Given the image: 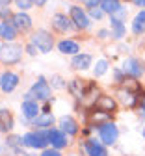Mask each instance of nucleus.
Instances as JSON below:
<instances>
[{"label": "nucleus", "instance_id": "f257e3e1", "mask_svg": "<svg viewBox=\"0 0 145 156\" xmlns=\"http://www.w3.org/2000/svg\"><path fill=\"white\" fill-rule=\"evenodd\" d=\"M50 95H52V89L49 86V82L45 80L43 76L37 78V82L30 87V91L26 93V101H50Z\"/></svg>", "mask_w": 145, "mask_h": 156}, {"label": "nucleus", "instance_id": "f03ea898", "mask_svg": "<svg viewBox=\"0 0 145 156\" xmlns=\"http://www.w3.org/2000/svg\"><path fill=\"white\" fill-rule=\"evenodd\" d=\"M20 58H23V47L15 45V43H6L0 47V62L6 65H13L19 63Z\"/></svg>", "mask_w": 145, "mask_h": 156}, {"label": "nucleus", "instance_id": "7ed1b4c3", "mask_svg": "<svg viewBox=\"0 0 145 156\" xmlns=\"http://www.w3.org/2000/svg\"><path fill=\"white\" fill-rule=\"evenodd\" d=\"M32 45H35L41 54H49L54 47V37L47 30H37L32 35Z\"/></svg>", "mask_w": 145, "mask_h": 156}, {"label": "nucleus", "instance_id": "20e7f679", "mask_svg": "<svg viewBox=\"0 0 145 156\" xmlns=\"http://www.w3.org/2000/svg\"><path fill=\"white\" fill-rule=\"evenodd\" d=\"M23 145L32 149H45L49 145V130L43 132H28L23 136Z\"/></svg>", "mask_w": 145, "mask_h": 156}, {"label": "nucleus", "instance_id": "39448f33", "mask_svg": "<svg viewBox=\"0 0 145 156\" xmlns=\"http://www.w3.org/2000/svg\"><path fill=\"white\" fill-rule=\"evenodd\" d=\"M99 138L104 145H114L119 138V130L114 123H104L99 126Z\"/></svg>", "mask_w": 145, "mask_h": 156}, {"label": "nucleus", "instance_id": "423d86ee", "mask_svg": "<svg viewBox=\"0 0 145 156\" xmlns=\"http://www.w3.org/2000/svg\"><path fill=\"white\" fill-rule=\"evenodd\" d=\"M69 19L73 21V24H74L76 28H80V30L89 28V17H88V13L82 9L80 6H71V9H69Z\"/></svg>", "mask_w": 145, "mask_h": 156}, {"label": "nucleus", "instance_id": "0eeeda50", "mask_svg": "<svg viewBox=\"0 0 145 156\" xmlns=\"http://www.w3.org/2000/svg\"><path fill=\"white\" fill-rule=\"evenodd\" d=\"M123 73L130 74L134 78H140V76H143V63L138 58H127V60L123 62Z\"/></svg>", "mask_w": 145, "mask_h": 156}, {"label": "nucleus", "instance_id": "6e6552de", "mask_svg": "<svg viewBox=\"0 0 145 156\" xmlns=\"http://www.w3.org/2000/svg\"><path fill=\"white\" fill-rule=\"evenodd\" d=\"M19 86V76L11 71H6L2 76H0V89L4 93H11L15 87Z\"/></svg>", "mask_w": 145, "mask_h": 156}, {"label": "nucleus", "instance_id": "1a4fd4ad", "mask_svg": "<svg viewBox=\"0 0 145 156\" xmlns=\"http://www.w3.org/2000/svg\"><path fill=\"white\" fill-rule=\"evenodd\" d=\"M49 143L54 147V149H63V147H67V136H65V132H61V130H58V128H50L49 130Z\"/></svg>", "mask_w": 145, "mask_h": 156}, {"label": "nucleus", "instance_id": "9d476101", "mask_svg": "<svg viewBox=\"0 0 145 156\" xmlns=\"http://www.w3.org/2000/svg\"><path fill=\"white\" fill-rule=\"evenodd\" d=\"M11 24H13L17 30H20V32H26V30L32 28V19H30V15H26L24 11H19V13H15V15L11 17Z\"/></svg>", "mask_w": 145, "mask_h": 156}, {"label": "nucleus", "instance_id": "9b49d317", "mask_svg": "<svg viewBox=\"0 0 145 156\" xmlns=\"http://www.w3.org/2000/svg\"><path fill=\"white\" fill-rule=\"evenodd\" d=\"M52 26H54V30L65 34V32H69L73 28V21L67 19V15H63V13H56L52 17Z\"/></svg>", "mask_w": 145, "mask_h": 156}, {"label": "nucleus", "instance_id": "f8f14e48", "mask_svg": "<svg viewBox=\"0 0 145 156\" xmlns=\"http://www.w3.org/2000/svg\"><path fill=\"white\" fill-rule=\"evenodd\" d=\"M95 110L97 112H102V113H110L115 110V99L114 97H99L95 101Z\"/></svg>", "mask_w": 145, "mask_h": 156}, {"label": "nucleus", "instance_id": "ddd939ff", "mask_svg": "<svg viewBox=\"0 0 145 156\" xmlns=\"http://www.w3.org/2000/svg\"><path fill=\"white\" fill-rule=\"evenodd\" d=\"M20 112H23V115L26 117V119H30V121L37 119V117L41 115V113H39V112H41V110H39V104H37L35 101H24Z\"/></svg>", "mask_w": 145, "mask_h": 156}, {"label": "nucleus", "instance_id": "4468645a", "mask_svg": "<svg viewBox=\"0 0 145 156\" xmlns=\"http://www.w3.org/2000/svg\"><path fill=\"white\" fill-rule=\"evenodd\" d=\"M86 152H88V156H108L106 147L97 140H88L86 141Z\"/></svg>", "mask_w": 145, "mask_h": 156}, {"label": "nucleus", "instance_id": "2eb2a0df", "mask_svg": "<svg viewBox=\"0 0 145 156\" xmlns=\"http://www.w3.org/2000/svg\"><path fill=\"white\" fill-rule=\"evenodd\" d=\"M91 63H93V58L89 54H76L71 62L73 69H76V71H86L91 67Z\"/></svg>", "mask_w": 145, "mask_h": 156}, {"label": "nucleus", "instance_id": "dca6fc26", "mask_svg": "<svg viewBox=\"0 0 145 156\" xmlns=\"http://www.w3.org/2000/svg\"><path fill=\"white\" fill-rule=\"evenodd\" d=\"M60 130L65 132V134H69V136H74L78 132V123L73 119L71 115H63L60 119Z\"/></svg>", "mask_w": 145, "mask_h": 156}, {"label": "nucleus", "instance_id": "f3484780", "mask_svg": "<svg viewBox=\"0 0 145 156\" xmlns=\"http://www.w3.org/2000/svg\"><path fill=\"white\" fill-rule=\"evenodd\" d=\"M13 115L9 113V110H6V108H0V132H9L11 128H13Z\"/></svg>", "mask_w": 145, "mask_h": 156}, {"label": "nucleus", "instance_id": "a211bd4d", "mask_svg": "<svg viewBox=\"0 0 145 156\" xmlns=\"http://www.w3.org/2000/svg\"><path fill=\"white\" fill-rule=\"evenodd\" d=\"M17 37V28L11 24V23H0V39H4V41H13Z\"/></svg>", "mask_w": 145, "mask_h": 156}, {"label": "nucleus", "instance_id": "6ab92c4d", "mask_svg": "<svg viewBox=\"0 0 145 156\" xmlns=\"http://www.w3.org/2000/svg\"><path fill=\"white\" fill-rule=\"evenodd\" d=\"M58 50H60L61 54H73V56H76V54L80 52V47H78L76 41H71V39H63V41H60V43H58Z\"/></svg>", "mask_w": 145, "mask_h": 156}, {"label": "nucleus", "instance_id": "aec40b11", "mask_svg": "<svg viewBox=\"0 0 145 156\" xmlns=\"http://www.w3.org/2000/svg\"><path fill=\"white\" fill-rule=\"evenodd\" d=\"M117 99H119V102L123 104V106H134V102H136V97H134V93L132 91H129V89H119L117 91Z\"/></svg>", "mask_w": 145, "mask_h": 156}, {"label": "nucleus", "instance_id": "412c9836", "mask_svg": "<svg viewBox=\"0 0 145 156\" xmlns=\"http://www.w3.org/2000/svg\"><path fill=\"white\" fill-rule=\"evenodd\" d=\"M100 8L104 13H110V15H115L119 9H121V2L119 0H102L100 2Z\"/></svg>", "mask_w": 145, "mask_h": 156}, {"label": "nucleus", "instance_id": "4be33fe9", "mask_svg": "<svg viewBox=\"0 0 145 156\" xmlns=\"http://www.w3.org/2000/svg\"><path fill=\"white\" fill-rule=\"evenodd\" d=\"M143 30H145V9L140 11V13L134 17V21H132V32H134L136 35H140Z\"/></svg>", "mask_w": 145, "mask_h": 156}, {"label": "nucleus", "instance_id": "5701e85b", "mask_svg": "<svg viewBox=\"0 0 145 156\" xmlns=\"http://www.w3.org/2000/svg\"><path fill=\"white\" fill-rule=\"evenodd\" d=\"M52 123H54V115L52 113H41L37 119H34V126H39V128L52 126Z\"/></svg>", "mask_w": 145, "mask_h": 156}, {"label": "nucleus", "instance_id": "b1692460", "mask_svg": "<svg viewBox=\"0 0 145 156\" xmlns=\"http://www.w3.org/2000/svg\"><path fill=\"white\" fill-rule=\"evenodd\" d=\"M123 35H125V24L112 15V37L114 39H121Z\"/></svg>", "mask_w": 145, "mask_h": 156}, {"label": "nucleus", "instance_id": "393cba45", "mask_svg": "<svg viewBox=\"0 0 145 156\" xmlns=\"http://www.w3.org/2000/svg\"><path fill=\"white\" fill-rule=\"evenodd\" d=\"M106 71H108V62L106 60H99L97 65H95V69H93V74L95 76H102Z\"/></svg>", "mask_w": 145, "mask_h": 156}, {"label": "nucleus", "instance_id": "a878e982", "mask_svg": "<svg viewBox=\"0 0 145 156\" xmlns=\"http://www.w3.org/2000/svg\"><path fill=\"white\" fill-rule=\"evenodd\" d=\"M15 4H17V8H20V11H26L32 6H35L34 0H15Z\"/></svg>", "mask_w": 145, "mask_h": 156}, {"label": "nucleus", "instance_id": "bb28decb", "mask_svg": "<svg viewBox=\"0 0 145 156\" xmlns=\"http://www.w3.org/2000/svg\"><path fill=\"white\" fill-rule=\"evenodd\" d=\"M89 15H91L93 19H97V21H100V19L104 17V11H102V8H91V9H89Z\"/></svg>", "mask_w": 145, "mask_h": 156}, {"label": "nucleus", "instance_id": "cd10ccee", "mask_svg": "<svg viewBox=\"0 0 145 156\" xmlns=\"http://www.w3.org/2000/svg\"><path fill=\"white\" fill-rule=\"evenodd\" d=\"M80 2L84 4V6H88V8L91 9V8H97V6H100V2H102V0H80Z\"/></svg>", "mask_w": 145, "mask_h": 156}, {"label": "nucleus", "instance_id": "c85d7f7f", "mask_svg": "<svg viewBox=\"0 0 145 156\" xmlns=\"http://www.w3.org/2000/svg\"><path fill=\"white\" fill-rule=\"evenodd\" d=\"M8 6H9V0H0V15L9 13V11H8Z\"/></svg>", "mask_w": 145, "mask_h": 156}, {"label": "nucleus", "instance_id": "c756f323", "mask_svg": "<svg viewBox=\"0 0 145 156\" xmlns=\"http://www.w3.org/2000/svg\"><path fill=\"white\" fill-rule=\"evenodd\" d=\"M97 37H100V39H108V37H112V32H108V30H99V32H97Z\"/></svg>", "mask_w": 145, "mask_h": 156}, {"label": "nucleus", "instance_id": "7c9ffc66", "mask_svg": "<svg viewBox=\"0 0 145 156\" xmlns=\"http://www.w3.org/2000/svg\"><path fill=\"white\" fill-rule=\"evenodd\" d=\"M52 82H54V87H60V89H61V87H65L63 80H61L60 76H54V78H52Z\"/></svg>", "mask_w": 145, "mask_h": 156}, {"label": "nucleus", "instance_id": "2f4dec72", "mask_svg": "<svg viewBox=\"0 0 145 156\" xmlns=\"http://www.w3.org/2000/svg\"><path fill=\"white\" fill-rule=\"evenodd\" d=\"M41 156H61L60 152H58V149H49V151H43V154H41Z\"/></svg>", "mask_w": 145, "mask_h": 156}, {"label": "nucleus", "instance_id": "473e14b6", "mask_svg": "<svg viewBox=\"0 0 145 156\" xmlns=\"http://www.w3.org/2000/svg\"><path fill=\"white\" fill-rule=\"evenodd\" d=\"M26 52H28V54H30V56H35V54H37V47H35V45H32V43H30V45H28V47H26Z\"/></svg>", "mask_w": 145, "mask_h": 156}, {"label": "nucleus", "instance_id": "72a5a7b5", "mask_svg": "<svg viewBox=\"0 0 145 156\" xmlns=\"http://www.w3.org/2000/svg\"><path fill=\"white\" fill-rule=\"evenodd\" d=\"M13 156H28V154H26V152H24L23 149H19V147H15V149H13Z\"/></svg>", "mask_w": 145, "mask_h": 156}, {"label": "nucleus", "instance_id": "f704fd0d", "mask_svg": "<svg viewBox=\"0 0 145 156\" xmlns=\"http://www.w3.org/2000/svg\"><path fill=\"white\" fill-rule=\"evenodd\" d=\"M47 2H49V0H34V4H35L37 8H43V6H45Z\"/></svg>", "mask_w": 145, "mask_h": 156}, {"label": "nucleus", "instance_id": "c9c22d12", "mask_svg": "<svg viewBox=\"0 0 145 156\" xmlns=\"http://www.w3.org/2000/svg\"><path fill=\"white\" fill-rule=\"evenodd\" d=\"M132 2H134L138 8H145V0H132Z\"/></svg>", "mask_w": 145, "mask_h": 156}, {"label": "nucleus", "instance_id": "e433bc0d", "mask_svg": "<svg viewBox=\"0 0 145 156\" xmlns=\"http://www.w3.org/2000/svg\"><path fill=\"white\" fill-rule=\"evenodd\" d=\"M115 80H117V82H121V80H123V74H121V71H115Z\"/></svg>", "mask_w": 145, "mask_h": 156}, {"label": "nucleus", "instance_id": "4c0bfd02", "mask_svg": "<svg viewBox=\"0 0 145 156\" xmlns=\"http://www.w3.org/2000/svg\"><path fill=\"white\" fill-rule=\"evenodd\" d=\"M141 112H143V117H145V99H143V106H141Z\"/></svg>", "mask_w": 145, "mask_h": 156}, {"label": "nucleus", "instance_id": "58836bf2", "mask_svg": "<svg viewBox=\"0 0 145 156\" xmlns=\"http://www.w3.org/2000/svg\"><path fill=\"white\" fill-rule=\"evenodd\" d=\"M141 134H143V138H145V128H143V132H141Z\"/></svg>", "mask_w": 145, "mask_h": 156}, {"label": "nucleus", "instance_id": "ea45409f", "mask_svg": "<svg viewBox=\"0 0 145 156\" xmlns=\"http://www.w3.org/2000/svg\"><path fill=\"white\" fill-rule=\"evenodd\" d=\"M0 76H2V74H0Z\"/></svg>", "mask_w": 145, "mask_h": 156}]
</instances>
